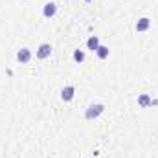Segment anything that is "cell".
Masks as SVG:
<instances>
[{
  "instance_id": "1",
  "label": "cell",
  "mask_w": 158,
  "mask_h": 158,
  "mask_svg": "<svg viewBox=\"0 0 158 158\" xmlns=\"http://www.w3.org/2000/svg\"><path fill=\"white\" fill-rule=\"evenodd\" d=\"M103 110H105V105H103V103H94V105H90V107L86 109L85 118L86 119H94V118H98Z\"/></svg>"
},
{
  "instance_id": "2",
  "label": "cell",
  "mask_w": 158,
  "mask_h": 158,
  "mask_svg": "<svg viewBox=\"0 0 158 158\" xmlns=\"http://www.w3.org/2000/svg\"><path fill=\"white\" fill-rule=\"evenodd\" d=\"M50 53H52V46H50L48 42L40 44L39 50H37V57H39V59H46V57H50Z\"/></svg>"
},
{
  "instance_id": "3",
  "label": "cell",
  "mask_w": 158,
  "mask_h": 158,
  "mask_svg": "<svg viewBox=\"0 0 158 158\" xmlns=\"http://www.w3.org/2000/svg\"><path fill=\"white\" fill-rule=\"evenodd\" d=\"M17 59H19V63H22V64L30 63V59H31V53H30V50H28V48H22V50H19V53H17Z\"/></svg>"
},
{
  "instance_id": "4",
  "label": "cell",
  "mask_w": 158,
  "mask_h": 158,
  "mask_svg": "<svg viewBox=\"0 0 158 158\" xmlns=\"http://www.w3.org/2000/svg\"><path fill=\"white\" fill-rule=\"evenodd\" d=\"M74 92H76V88H74L72 85L64 86V88H63V92H61V98H63V101H70V99L74 98Z\"/></svg>"
},
{
  "instance_id": "5",
  "label": "cell",
  "mask_w": 158,
  "mask_h": 158,
  "mask_svg": "<svg viewBox=\"0 0 158 158\" xmlns=\"http://www.w3.org/2000/svg\"><path fill=\"white\" fill-rule=\"evenodd\" d=\"M42 13H44V17H53V15L57 13V6H55L53 2H48V4L44 6Z\"/></svg>"
},
{
  "instance_id": "6",
  "label": "cell",
  "mask_w": 158,
  "mask_h": 158,
  "mask_svg": "<svg viewBox=\"0 0 158 158\" xmlns=\"http://www.w3.org/2000/svg\"><path fill=\"white\" fill-rule=\"evenodd\" d=\"M149 26H151V20H149L147 17H143V19H140V20H138L136 30H138V31H145V30H149Z\"/></svg>"
},
{
  "instance_id": "7",
  "label": "cell",
  "mask_w": 158,
  "mask_h": 158,
  "mask_svg": "<svg viewBox=\"0 0 158 158\" xmlns=\"http://www.w3.org/2000/svg\"><path fill=\"white\" fill-rule=\"evenodd\" d=\"M86 46H88L90 50H98V48H99V39H98L96 35H92L90 39L86 40Z\"/></svg>"
},
{
  "instance_id": "8",
  "label": "cell",
  "mask_w": 158,
  "mask_h": 158,
  "mask_svg": "<svg viewBox=\"0 0 158 158\" xmlns=\"http://www.w3.org/2000/svg\"><path fill=\"white\" fill-rule=\"evenodd\" d=\"M96 52H98V57H99V59H107V57H109V48H107V46H101V44H99V48H98Z\"/></svg>"
},
{
  "instance_id": "9",
  "label": "cell",
  "mask_w": 158,
  "mask_h": 158,
  "mask_svg": "<svg viewBox=\"0 0 158 158\" xmlns=\"http://www.w3.org/2000/svg\"><path fill=\"white\" fill-rule=\"evenodd\" d=\"M138 103H140L142 107H147V105H151L153 101L149 99V96H147V94H142V96H140V99H138Z\"/></svg>"
},
{
  "instance_id": "10",
  "label": "cell",
  "mask_w": 158,
  "mask_h": 158,
  "mask_svg": "<svg viewBox=\"0 0 158 158\" xmlns=\"http://www.w3.org/2000/svg\"><path fill=\"white\" fill-rule=\"evenodd\" d=\"M74 59H76L77 63H83V61H85V52H83V50H76V52H74Z\"/></svg>"
},
{
  "instance_id": "11",
  "label": "cell",
  "mask_w": 158,
  "mask_h": 158,
  "mask_svg": "<svg viewBox=\"0 0 158 158\" xmlns=\"http://www.w3.org/2000/svg\"><path fill=\"white\" fill-rule=\"evenodd\" d=\"M86 2H90V0H86Z\"/></svg>"
}]
</instances>
